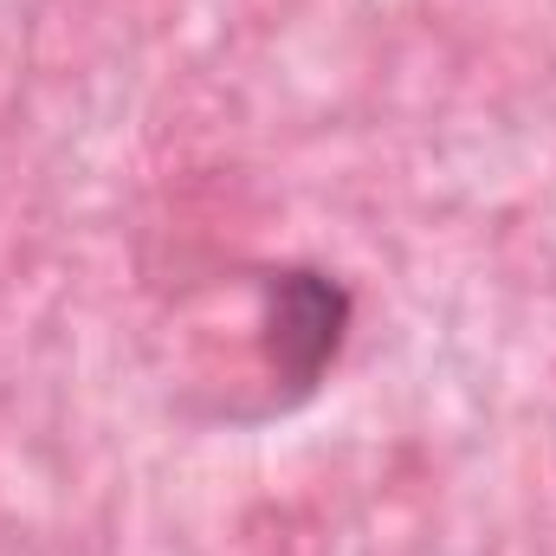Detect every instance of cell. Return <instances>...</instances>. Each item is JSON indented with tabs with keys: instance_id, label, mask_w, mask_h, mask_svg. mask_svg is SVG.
<instances>
[{
	"instance_id": "cell-1",
	"label": "cell",
	"mask_w": 556,
	"mask_h": 556,
	"mask_svg": "<svg viewBox=\"0 0 556 556\" xmlns=\"http://www.w3.org/2000/svg\"><path fill=\"white\" fill-rule=\"evenodd\" d=\"M350 330V291L343 278L317 273V266H285L266 273V311H260V356L278 389V408H298L324 369L337 363Z\"/></svg>"
}]
</instances>
